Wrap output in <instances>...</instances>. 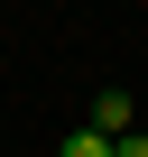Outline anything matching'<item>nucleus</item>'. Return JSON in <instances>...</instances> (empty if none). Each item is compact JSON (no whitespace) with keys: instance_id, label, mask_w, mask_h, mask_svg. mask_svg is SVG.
<instances>
[{"instance_id":"f257e3e1","label":"nucleus","mask_w":148,"mask_h":157,"mask_svg":"<svg viewBox=\"0 0 148 157\" xmlns=\"http://www.w3.org/2000/svg\"><path fill=\"white\" fill-rule=\"evenodd\" d=\"M84 129H102V139L120 148V139L139 129V111H130V93H93V120H84Z\"/></svg>"},{"instance_id":"f03ea898","label":"nucleus","mask_w":148,"mask_h":157,"mask_svg":"<svg viewBox=\"0 0 148 157\" xmlns=\"http://www.w3.org/2000/svg\"><path fill=\"white\" fill-rule=\"evenodd\" d=\"M56 157H111V139H102V129H65V139H56Z\"/></svg>"},{"instance_id":"7ed1b4c3","label":"nucleus","mask_w":148,"mask_h":157,"mask_svg":"<svg viewBox=\"0 0 148 157\" xmlns=\"http://www.w3.org/2000/svg\"><path fill=\"white\" fill-rule=\"evenodd\" d=\"M111 157H148V129H130V139H120V148H111Z\"/></svg>"}]
</instances>
